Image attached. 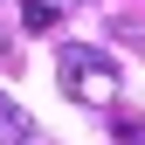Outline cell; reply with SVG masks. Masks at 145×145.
Here are the masks:
<instances>
[{
	"mask_svg": "<svg viewBox=\"0 0 145 145\" xmlns=\"http://www.w3.org/2000/svg\"><path fill=\"white\" fill-rule=\"evenodd\" d=\"M0 48H7V42H0Z\"/></svg>",
	"mask_w": 145,
	"mask_h": 145,
	"instance_id": "cell-5",
	"label": "cell"
},
{
	"mask_svg": "<svg viewBox=\"0 0 145 145\" xmlns=\"http://www.w3.org/2000/svg\"><path fill=\"white\" fill-rule=\"evenodd\" d=\"M28 138H35V118L7 97V90H0V145H28Z\"/></svg>",
	"mask_w": 145,
	"mask_h": 145,
	"instance_id": "cell-2",
	"label": "cell"
},
{
	"mask_svg": "<svg viewBox=\"0 0 145 145\" xmlns=\"http://www.w3.org/2000/svg\"><path fill=\"white\" fill-rule=\"evenodd\" d=\"M21 28L28 35H48L56 28V7H48V0H21Z\"/></svg>",
	"mask_w": 145,
	"mask_h": 145,
	"instance_id": "cell-3",
	"label": "cell"
},
{
	"mask_svg": "<svg viewBox=\"0 0 145 145\" xmlns=\"http://www.w3.org/2000/svg\"><path fill=\"white\" fill-rule=\"evenodd\" d=\"M48 7H76V0H48Z\"/></svg>",
	"mask_w": 145,
	"mask_h": 145,
	"instance_id": "cell-4",
	"label": "cell"
},
{
	"mask_svg": "<svg viewBox=\"0 0 145 145\" xmlns=\"http://www.w3.org/2000/svg\"><path fill=\"white\" fill-rule=\"evenodd\" d=\"M56 76L69 90V104H90V111H104V104H118V62L104 56V48H90V42H62V56H56Z\"/></svg>",
	"mask_w": 145,
	"mask_h": 145,
	"instance_id": "cell-1",
	"label": "cell"
}]
</instances>
